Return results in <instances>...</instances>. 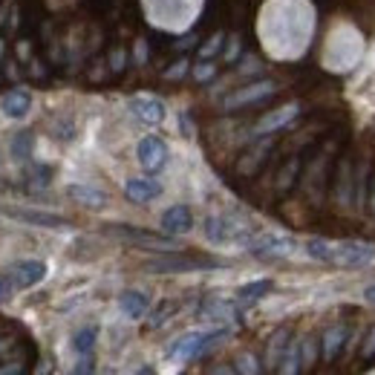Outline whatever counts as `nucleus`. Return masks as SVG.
Segmentation results:
<instances>
[{"instance_id":"nucleus-26","label":"nucleus","mask_w":375,"mask_h":375,"mask_svg":"<svg viewBox=\"0 0 375 375\" xmlns=\"http://www.w3.org/2000/svg\"><path fill=\"white\" fill-rule=\"evenodd\" d=\"M332 252H335V245H329L326 240H309V243H306V254H309L312 260L332 263Z\"/></svg>"},{"instance_id":"nucleus-38","label":"nucleus","mask_w":375,"mask_h":375,"mask_svg":"<svg viewBox=\"0 0 375 375\" xmlns=\"http://www.w3.org/2000/svg\"><path fill=\"white\" fill-rule=\"evenodd\" d=\"M211 73H214V66H208V64H205V66H199V69H197V78H208Z\"/></svg>"},{"instance_id":"nucleus-1","label":"nucleus","mask_w":375,"mask_h":375,"mask_svg":"<svg viewBox=\"0 0 375 375\" xmlns=\"http://www.w3.org/2000/svg\"><path fill=\"white\" fill-rule=\"evenodd\" d=\"M228 335V329H214V332H188L179 341L171 343L168 358H179V361H193L199 358L202 352H208L217 341H222Z\"/></svg>"},{"instance_id":"nucleus-19","label":"nucleus","mask_w":375,"mask_h":375,"mask_svg":"<svg viewBox=\"0 0 375 375\" xmlns=\"http://www.w3.org/2000/svg\"><path fill=\"white\" fill-rule=\"evenodd\" d=\"M343 341H346V326H332L324 335V358L335 361L338 352L343 350Z\"/></svg>"},{"instance_id":"nucleus-12","label":"nucleus","mask_w":375,"mask_h":375,"mask_svg":"<svg viewBox=\"0 0 375 375\" xmlns=\"http://www.w3.org/2000/svg\"><path fill=\"white\" fill-rule=\"evenodd\" d=\"M243 228H237L228 217H208L205 219V237L211 243H231L234 237H240Z\"/></svg>"},{"instance_id":"nucleus-39","label":"nucleus","mask_w":375,"mask_h":375,"mask_svg":"<svg viewBox=\"0 0 375 375\" xmlns=\"http://www.w3.org/2000/svg\"><path fill=\"white\" fill-rule=\"evenodd\" d=\"M370 208H372V217H375V176H372V188H370Z\"/></svg>"},{"instance_id":"nucleus-31","label":"nucleus","mask_w":375,"mask_h":375,"mask_svg":"<svg viewBox=\"0 0 375 375\" xmlns=\"http://www.w3.org/2000/svg\"><path fill=\"white\" fill-rule=\"evenodd\" d=\"M73 375H95V361H93V355H81L78 364L73 367Z\"/></svg>"},{"instance_id":"nucleus-15","label":"nucleus","mask_w":375,"mask_h":375,"mask_svg":"<svg viewBox=\"0 0 375 375\" xmlns=\"http://www.w3.org/2000/svg\"><path fill=\"white\" fill-rule=\"evenodd\" d=\"M124 240H130L136 245H147V248H159V252H173L176 243L168 237H156V234H145V231H133V228H116Z\"/></svg>"},{"instance_id":"nucleus-33","label":"nucleus","mask_w":375,"mask_h":375,"mask_svg":"<svg viewBox=\"0 0 375 375\" xmlns=\"http://www.w3.org/2000/svg\"><path fill=\"white\" fill-rule=\"evenodd\" d=\"M23 364H6V367H0V375H23Z\"/></svg>"},{"instance_id":"nucleus-3","label":"nucleus","mask_w":375,"mask_h":375,"mask_svg":"<svg viewBox=\"0 0 375 375\" xmlns=\"http://www.w3.org/2000/svg\"><path fill=\"white\" fill-rule=\"evenodd\" d=\"M136 159L147 173H159L165 168V162H168V145L159 136H145L136 147Z\"/></svg>"},{"instance_id":"nucleus-17","label":"nucleus","mask_w":375,"mask_h":375,"mask_svg":"<svg viewBox=\"0 0 375 375\" xmlns=\"http://www.w3.org/2000/svg\"><path fill=\"white\" fill-rule=\"evenodd\" d=\"M286 346H289V332L286 329H277L271 341H269V350H266V367L269 370H277L280 367V361L286 355Z\"/></svg>"},{"instance_id":"nucleus-28","label":"nucleus","mask_w":375,"mask_h":375,"mask_svg":"<svg viewBox=\"0 0 375 375\" xmlns=\"http://www.w3.org/2000/svg\"><path fill=\"white\" fill-rule=\"evenodd\" d=\"M298 171H300V159H291V162L286 165V168H283L280 179H277V188H280V191L291 188V182H295V176H298Z\"/></svg>"},{"instance_id":"nucleus-25","label":"nucleus","mask_w":375,"mask_h":375,"mask_svg":"<svg viewBox=\"0 0 375 375\" xmlns=\"http://www.w3.org/2000/svg\"><path fill=\"white\" fill-rule=\"evenodd\" d=\"M32 145H35L32 133H18L15 138H12V156H15L18 162L29 159V156H32Z\"/></svg>"},{"instance_id":"nucleus-29","label":"nucleus","mask_w":375,"mask_h":375,"mask_svg":"<svg viewBox=\"0 0 375 375\" xmlns=\"http://www.w3.org/2000/svg\"><path fill=\"white\" fill-rule=\"evenodd\" d=\"M173 309H176V306H173L171 300L159 303V309H156L154 315H150V326H154V329H156V326H162V324H165V321H168V317L173 315Z\"/></svg>"},{"instance_id":"nucleus-9","label":"nucleus","mask_w":375,"mask_h":375,"mask_svg":"<svg viewBox=\"0 0 375 375\" xmlns=\"http://www.w3.org/2000/svg\"><path fill=\"white\" fill-rule=\"evenodd\" d=\"M193 228V214L188 205H171L168 211L162 214V231L176 237V234H188Z\"/></svg>"},{"instance_id":"nucleus-20","label":"nucleus","mask_w":375,"mask_h":375,"mask_svg":"<svg viewBox=\"0 0 375 375\" xmlns=\"http://www.w3.org/2000/svg\"><path fill=\"white\" fill-rule=\"evenodd\" d=\"M280 375H300L303 372V358H300V343H291L289 341V346H286V355H283V361H280Z\"/></svg>"},{"instance_id":"nucleus-10","label":"nucleus","mask_w":375,"mask_h":375,"mask_svg":"<svg viewBox=\"0 0 375 375\" xmlns=\"http://www.w3.org/2000/svg\"><path fill=\"white\" fill-rule=\"evenodd\" d=\"M298 113H300V107L298 104H286V107H277V110H271V113H266L260 121H257V133L260 136H266V133H277V130H283L286 124H291L298 119Z\"/></svg>"},{"instance_id":"nucleus-34","label":"nucleus","mask_w":375,"mask_h":375,"mask_svg":"<svg viewBox=\"0 0 375 375\" xmlns=\"http://www.w3.org/2000/svg\"><path fill=\"white\" fill-rule=\"evenodd\" d=\"M372 355H375V329L370 332V338L364 343V358H372Z\"/></svg>"},{"instance_id":"nucleus-32","label":"nucleus","mask_w":375,"mask_h":375,"mask_svg":"<svg viewBox=\"0 0 375 375\" xmlns=\"http://www.w3.org/2000/svg\"><path fill=\"white\" fill-rule=\"evenodd\" d=\"M219 44H222V35H214V38H211V40H208V44L202 47V52H199V55H202V58H211V55L219 49Z\"/></svg>"},{"instance_id":"nucleus-23","label":"nucleus","mask_w":375,"mask_h":375,"mask_svg":"<svg viewBox=\"0 0 375 375\" xmlns=\"http://www.w3.org/2000/svg\"><path fill=\"white\" fill-rule=\"evenodd\" d=\"M202 317H208V321H228V317H234V306L226 300H208L202 306Z\"/></svg>"},{"instance_id":"nucleus-16","label":"nucleus","mask_w":375,"mask_h":375,"mask_svg":"<svg viewBox=\"0 0 375 375\" xmlns=\"http://www.w3.org/2000/svg\"><path fill=\"white\" fill-rule=\"evenodd\" d=\"M119 306H121L124 315L130 317V321H138V317H145V315H147L150 300H147V295H142V291L130 289V291H124V295L119 298Z\"/></svg>"},{"instance_id":"nucleus-27","label":"nucleus","mask_w":375,"mask_h":375,"mask_svg":"<svg viewBox=\"0 0 375 375\" xmlns=\"http://www.w3.org/2000/svg\"><path fill=\"white\" fill-rule=\"evenodd\" d=\"M300 358H303V370H312L315 367V361H317V341L315 338H303Z\"/></svg>"},{"instance_id":"nucleus-37","label":"nucleus","mask_w":375,"mask_h":375,"mask_svg":"<svg viewBox=\"0 0 375 375\" xmlns=\"http://www.w3.org/2000/svg\"><path fill=\"white\" fill-rule=\"evenodd\" d=\"M364 300L375 306V286H367V289H364Z\"/></svg>"},{"instance_id":"nucleus-14","label":"nucleus","mask_w":375,"mask_h":375,"mask_svg":"<svg viewBox=\"0 0 375 375\" xmlns=\"http://www.w3.org/2000/svg\"><path fill=\"white\" fill-rule=\"evenodd\" d=\"M0 110L9 116V119H23L26 113L32 110V95L26 90H12L3 95V101H0Z\"/></svg>"},{"instance_id":"nucleus-11","label":"nucleus","mask_w":375,"mask_h":375,"mask_svg":"<svg viewBox=\"0 0 375 375\" xmlns=\"http://www.w3.org/2000/svg\"><path fill=\"white\" fill-rule=\"evenodd\" d=\"M211 260H188V257H171V260H154L147 263L150 271L156 274H173V271H197V269H214Z\"/></svg>"},{"instance_id":"nucleus-40","label":"nucleus","mask_w":375,"mask_h":375,"mask_svg":"<svg viewBox=\"0 0 375 375\" xmlns=\"http://www.w3.org/2000/svg\"><path fill=\"white\" fill-rule=\"evenodd\" d=\"M136 375H156V372H154V370H150V367H145V370H138Z\"/></svg>"},{"instance_id":"nucleus-18","label":"nucleus","mask_w":375,"mask_h":375,"mask_svg":"<svg viewBox=\"0 0 375 375\" xmlns=\"http://www.w3.org/2000/svg\"><path fill=\"white\" fill-rule=\"evenodd\" d=\"M12 217H18L29 226H44V228H64L66 219L64 217H55V214H44V211H12Z\"/></svg>"},{"instance_id":"nucleus-35","label":"nucleus","mask_w":375,"mask_h":375,"mask_svg":"<svg viewBox=\"0 0 375 375\" xmlns=\"http://www.w3.org/2000/svg\"><path fill=\"white\" fill-rule=\"evenodd\" d=\"M211 375H240V372H237V370H231V367H226V364H219V367L211 370Z\"/></svg>"},{"instance_id":"nucleus-36","label":"nucleus","mask_w":375,"mask_h":375,"mask_svg":"<svg viewBox=\"0 0 375 375\" xmlns=\"http://www.w3.org/2000/svg\"><path fill=\"white\" fill-rule=\"evenodd\" d=\"M6 295H9V280H3V277H0V303L6 300Z\"/></svg>"},{"instance_id":"nucleus-4","label":"nucleus","mask_w":375,"mask_h":375,"mask_svg":"<svg viewBox=\"0 0 375 375\" xmlns=\"http://www.w3.org/2000/svg\"><path fill=\"white\" fill-rule=\"evenodd\" d=\"M248 248L257 257H289L298 248V243L291 237H283V234H263V237H254L248 243Z\"/></svg>"},{"instance_id":"nucleus-7","label":"nucleus","mask_w":375,"mask_h":375,"mask_svg":"<svg viewBox=\"0 0 375 375\" xmlns=\"http://www.w3.org/2000/svg\"><path fill=\"white\" fill-rule=\"evenodd\" d=\"M124 197L136 205H147L154 202L156 197H162V185L156 179H147V176H133L124 182Z\"/></svg>"},{"instance_id":"nucleus-5","label":"nucleus","mask_w":375,"mask_h":375,"mask_svg":"<svg viewBox=\"0 0 375 375\" xmlns=\"http://www.w3.org/2000/svg\"><path fill=\"white\" fill-rule=\"evenodd\" d=\"M9 277H12V286H18V289L38 286L47 277V263L44 260H18V263H12Z\"/></svg>"},{"instance_id":"nucleus-22","label":"nucleus","mask_w":375,"mask_h":375,"mask_svg":"<svg viewBox=\"0 0 375 375\" xmlns=\"http://www.w3.org/2000/svg\"><path fill=\"white\" fill-rule=\"evenodd\" d=\"M95 341H99V329H95V326H84V329H78V332H75L73 346H75V352H78V355H90V352H93V346H95Z\"/></svg>"},{"instance_id":"nucleus-13","label":"nucleus","mask_w":375,"mask_h":375,"mask_svg":"<svg viewBox=\"0 0 375 375\" xmlns=\"http://www.w3.org/2000/svg\"><path fill=\"white\" fill-rule=\"evenodd\" d=\"M66 193H69V199H75L78 205L90 208V211H101V208L107 205V193L93 188V185H69Z\"/></svg>"},{"instance_id":"nucleus-2","label":"nucleus","mask_w":375,"mask_h":375,"mask_svg":"<svg viewBox=\"0 0 375 375\" xmlns=\"http://www.w3.org/2000/svg\"><path fill=\"white\" fill-rule=\"evenodd\" d=\"M372 260H375V248L367 243H341L332 252V263L341 269H361V266H370Z\"/></svg>"},{"instance_id":"nucleus-6","label":"nucleus","mask_w":375,"mask_h":375,"mask_svg":"<svg viewBox=\"0 0 375 375\" xmlns=\"http://www.w3.org/2000/svg\"><path fill=\"white\" fill-rule=\"evenodd\" d=\"M277 87L271 84V81H254V84H248L237 93H231L226 101H222V107L226 110H237V107H248V104H257L263 99H269V95L274 93Z\"/></svg>"},{"instance_id":"nucleus-8","label":"nucleus","mask_w":375,"mask_h":375,"mask_svg":"<svg viewBox=\"0 0 375 375\" xmlns=\"http://www.w3.org/2000/svg\"><path fill=\"white\" fill-rule=\"evenodd\" d=\"M128 107H130V113L145 124H162L165 121V104L159 99H154V95H133L128 101Z\"/></svg>"},{"instance_id":"nucleus-30","label":"nucleus","mask_w":375,"mask_h":375,"mask_svg":"<svg viewBox=\"0 0 375 375\" xmlns=\"http://www.w3.org/2000/svg\"><path fill=\"white\" fill-rule=\"evenodd\" d=\"M237 372L240 375H260V367H257V358L254 355H240L237 358Z\"/></svg>"},{"instance_id":"nucleus-24","label":"nucleus","mask_w":375,"mask_h":375,"mask_svg":"<svg viewBox=\"0 0 375 375\" xmlns=\"http://www.w3.org/2000/svg\"><path fill=\"white\" fill-rule=\"evenodd\" d=\"M350 179H352V162L343 159L341 173H338V202L341 205H350Z\"/></svg>"},{"instance_id":"nucleus-21","label":"nucleus","mask_w":375,"mask_h":375,"mask_svg":"<svg viewBox=\"0 0 375 375\" xmlns=\"http://www.w3.org/2000/svg\"><path fill=\"white\" fill-rule=\"evenodd\" d=\"M269 289H271V280H254V283H245V286H240V291H237V300L240 303H257L260 298H266L269 295Z\"/></svg>"}]
</instances>
